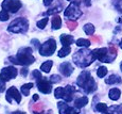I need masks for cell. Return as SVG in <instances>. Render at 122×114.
Listing matches in <instances>:
<instances>
[{"mask_svg":"<svg viewBox=\"0 0 122 114\" xmlns=\"http://www.w3.org/2000/svg\"><path fill=\"white\" fill-rule=\"evenodd\" d=\"M52 1H54V0H44V4L46 6H49L51 3H52Z\"/></svg>","mask_w":122,"mask_h":114,"instance_id":"37","label":"cell"},{"mask_svg":"<svg viewBox=\"0 0 122 114\" xmlns=\"http://www.w3.org/2000/svg\"><path fill=\"white\" fill-rule=\"evenodd\" d=\"M82 14H83V12L79 8V4L76 3H70L64 12L65 17L70 21H76L78 18L81 17Z\"/></svg>","mask_w":122,"mask_h":114,"instance_id":"7","label":"cell"},{"mask_svg":"<svg viewBox=\"0 0 122 114\" xmlns=\"http://www.w3.org/2000/svg\"><path fill=\"white\" fill-rule=\"evenodd\" d=\"M87 103H88V98L86 96H84V97L82 96V97H80V98L74 100V107L78 109L83 108V107H85Z\"/></svg>","mask_w":122,"mask_h":114,"instance_id":"15","label":"cell"},{"mask_svg":"<svg viewBox=\"0 0 122 114\" xmlns=\"http://www.w3.org/2000/svg\"><path fill=\"white\" fill-rule=\"evenodd\" d=\"M120 47L122 48V39H121V42H120Z\"/></svg>","mask_w":122,"mask_h":114,"instance_id":"41","label":"cell"},{"mask_svg":"<svg viewBox=\"0 0 122 114\" xmlns=\"http://www.w3.org/2000/svg\"><path fill=\"white\" fill-rule=\"evenodd\" d=\"M72 60H73V62L76 63V66H79L81 68H85L90 65L96 59L95 56H93V52L91 50H89L87 48H82L74 53Z\"/></svg>","mask_w":122,"mask_h":114,"instance_id":"2","label":"cell"},{"mask_svg":"<svg viewBox=\"0 0 122 114\" xmlns=\"http://www.w3.org/2000/svg\"><path fill=\"white\" fill-rule=\"evenodd\" d=\"M68 107L69 106H68L65 101H60V103H57V108H58V111H60V114H66Z\"/></svg>","mask_w":122,"mask_h":114,"instance_id":"24","label":"cell"},{"mask_svg":"<svg viewBox=\"0 0 122 114\" xmlns=\"http://www.w3.org/2000/svg\"><path fill=\"white\" fill-rule=\"evenodd\" d=\"M80 111L78 108L76 107H68L67 111H66V114H79Z\"/></svg>","mask_w":122,"mask_h":114,"instance_id":"31","label":"cell"},{"mask_svg":"<svg viewBox=\"0 0 122 114\" xmlns=\"http://www.w3.org/2000/svg\"><path fill=\"white\" fill-rule=\"evenodd\" d=\"M120 67H121V70H122V63H121V66H120Z\"/></svg>","mask_w":122,"mask_h":114,"instance_id":"42","label":"cell"},{"mask_svg":"<svg viewBox=\"0 0 122 114\" xmlns=\"http://www.w3.org/2000/svg\"><path fill=\"white\" fill-rule=\"evenodd\" d=\"M48 21H49V18H47V17H46V18H43V19H41L39 21H37L36 25H37V27H38L39 29L43 30V29H45V27L47 26Z\"/></svg>","mask_w":122,"mask_h":114,"instance_id":"27","label":"cell"},{"mask_svg":"<svg viewBox=\"0 0 122 114\" xmlns=\"http://www.w3.org/2000/svg\"><path fill=\"white\" fill-rule=\"evenodd\" d=\"M106 74H107V68L106 67H104V66H100V67L98 68L97 75H98V77H99V78L105 77V76H106Z\"/></svg>","mask_w":122,"mask_h":114,"instance_id":"26","label":"cell"},{"mask_svg":"<svg viewBox=\"0 0 122 114\" xmlns=\"http://www.w3.org/2000/svg\"><path fill=\"white\" fill-rule=\"evenodd\" d=\"M83 30L87 35H90L91 36V35L95 33V26H93L92 23H86L83 27Z\"/></svg>","mask_w":122,"mask_h":114,"instance_id":"21","label":"cell"},{"mask_svg":"<svg viewBox=\"0 0 122 114\" xmlns=\"http://www.w3.org/2000/svg\"><path fill=\"white\" fill-rule=\"evenodd\" d=\"M60 41L63 46H70L74 43V37L70 34H62L60 37Z\"/></svg>","mask_w":122,"mask_h":114,"instance_id":"14","label":"cell"},{"mask_svg":"<svg viewBox=\"0 0 122 114\" xmlns=\"http://www.w3.org/2000/svg\"><path fill=\"white\" fill-rule=\"evenodd\" d=\"M76 92V87L72 85H67L65 87H57L54 92L55 98H62L66 103H70L73 99V94Z\"/></svg>","mask_w":122,"mask_h":114,"instance_id":"5","label":"cell"},{"mask_svg":"<svg viewBox=\"0 0 122 114\" xmlns=\"http://www.w3.org/2000/svg\"><path fill=\"white\" fill-rule=\"evenodd\" d=\"M4 90H5V81H3V80L0 78V93L3 92Z\"/></svg>","mask_w":122,"mask_h":114,"instance_id":"34","label":"cell"},{"mask_svg":"<svg viewBox=\"0 0 122 114\" xmlns=\"http://www.w3.org/2000/svg\"><path fill=\"white\" fill-rule=\"evenodd\" d=\"M62 6H54V8H52V9H50V10H48L47 11V14H49V15H51V14H54V13H58V12H61L62 11Z\"/></svg>","mask_w":122,"mask_h":114,"instance_id":"30","label":"cell"},{"mask_svg":"<svg viewBox=\"0 0 122 114\" xmlns=\"http://www.w3.org/2000/svg\"><path fill=\"white\" fill-rule=\"evenodd\" d=\"M120 95H121V91L119 89H112L108 93V96L112 100H118L120 98Z\"/></svg>","mask_w":122,"mask_h":114,"instance_id":"18","label":"cell"},{"mask_svg":"<svg viewBox=\"0 0 122 114\" xmlns=\"http://www.w3.org/2000/svg\"><path fill=\"white\" fill-rule=\"evenodd\" d=\"M106 84H117V83H121V78L117 75H111L108 78L105 79Z\"/></svg>","mask_w":122,"mask_h":114,"instance_id":"16","label":"cell"},{"mask_svg":"<svg viewBox=\"0 0 122 114\" xmlns=\"http://www.w3.org/2000/svg\"><path fill=\"white\" fill-rule=\"evenodd\" d=\"M76 84L81 89H83L86 93H92L97 90V83L93 80L90 73L87 70H84L80 74V76L76 79Z\"/></svg>","mask_w":122,"mask_h":114,"instance_id":"3","label":"cell"},{"mask_svg":"<svg viewBox=\"0 0 122 114\" xmlns=\"http://www.w3.org/2000/svg\"><path fill=\"white\" fill-rule=\"evenodd\" d=\"M73 69H74L73 66L69 62H64L61 64V66H60V72L62 73V75L65 76V77H69V76L73 73Z\"/></svg>","mask_w":122,"mask_h":114,"instance_id":"13","label":"cell"},{"mask_svg":"<svg viewBox=\"0 0 122 114\" xmlns=\"http://www.w3.org/2000/svg\"><path fill=\"white\" fill-rule=\"evenodd\" d=\"M51 26H52L53 30H58L62 27V19H61L60 16L55 15L54 17L52 18V23H51Z\"/></svg>","mask_w":122,"mask_h":114,"instance_id":"17","label":"cell"},{"mask_svg":"<svg viewBox=\"0 0 122 114\" xmlns=\"http://www.w3.org/2000/svg\"><path fill=\"white\" fill-rule=\"evenodd\" d=\"M10 18V16H9V12L2 10L0 11V21H6Z\"/></svg>","mask_w":122,"mask_h":114,"instance_id":"29","label":"cell"},{"mask_svg":"<svg viewBox=\"0 0 122 114\" xmlns=\"http://www.w3.org/2000/svg\"><path fill=\"white\" fill-rule=\"evenodd\" d=\"M35 109H41V106H35Z\"/></svg>","mask_w":122,"mask_h":114,"instance_id":"40","label":"cell"},{"mask_svg":"<svg viewBox=\"0 0 122 114\" xmlns=\"http://www.w3.org/2000/svg\"><path fill=\"white\" fill-rule=\"evenodd\" d=\"M20 74H21L22 77H27V75H28V68L23 67L22 69H21V72H20Z\"/></svg>","mask_w":122,"mask_h":114,"instance_id":"36","label":"cell"},{"mask_svg":"<svg viewBox=\"0 0 122 114\" xmlns=\"http://www.w3.org/2000/svg\"><path fill=\"white\" fill-rule=\"evenodd\" d=\"M28 29H29V21L27 18L23 17L15 18L8 27V30L12 33H25Z\"/></svg>","mask_w":122,"mask_h":114,"instance_id":"4","label":"cell"},{"mask_svg":"<svg viewBox=\"0 0 122 114\" xmlns=\"http://www.w3.org/2000/svg\"><path fill=\"white\" fill-rule=\"evenodd\" d=\"M49 81L51 83H58L62 81V79H61V77L58 75H52L50 77V79H49Z\"/></svg>","mask_w":122,"mask_h":114,"instance_id":"32","label":"cell"},{"mask_svg":"<svg viewBox=\"0 0 122 114\" xmlns=\"http://www.w3.org/2000/svg\"><path fill=\"white\" fill-rule=\"evenodd\" d=\"M22 6L20 0H3L1 3L2 10L10 12V13H16Z\"/></svg>","mask_w":122,"mask_h":114,"instance_id":"9","label":"cell"},{"mask_svg":"<svg viewBox=\"0 0 122 114\" xmlns=\"http://www.w3.org/2000/svg\"><path fill=\"white\" fill-rule=\"evenodd\" d=\"M70 52H71V48H70V46H63L62 48L58 50L57 56L60 57V58H64V57L68 56Z\"/></svg>","mask_w":122,"mask_h":114,"instance_id":"19","label":"cell"},{"mask_svg":"<svg viewBox=\"0 0 122 114\" xmlns=\"http://www.w3.org/2000/svg\"><path fill=\"white\" fill-rule=\"evenodd\" d=\"M5 98L10 103H12L13 101H15L16 103H20V101H21V95H20V93L18 92V90L15 86H11L6 91Z\"/></svg>","mask_w":122,"mask_h":114,"instance_id":"11","label":"cell"},{"mask_svg":"<svg viewBox=\"0 0 122 114\" xmlns=\"http://www.w3.org/2000/svg\"><path fill=\"white\" fill-rule=\"evenodd\" d=\"M67 26H68V28H69L70 30H74L76 28V26H78V23H76V21L67 20Z\"/></svg>","mask_w":122,"mask_h":114,"instance_id":"33","label":"cell"},{"mask_svg":"<svg viewBox=\"0 0 122 114\" xmlns=\"http://www.w3.org/2000/svg\"><path fill=\"white\" fill-rule=\"evenodd\" d=\"M96 109H97V111H99L101 113H107V111H108V108H107L106 103H99L97 104V107H96Z\"/></svg>","mask_w":122,"mask_h":114,"instance_id":"25","label":"cell"},{"mask_svg":"<svg viewBox=\"0 0 122 114\" xmlns=\"http://www.w3.org/2000/svg\"><path fill=\"white\" fill-rule=\"evenodd\" d=\"M17 69H16V67H14V66H8V67H4L3 69L1 70V73H0V78H1L3 81H10L11 79H13V78H16V76H17Z\"/></svg>","mask_w":122,"mask_h":114,"instance_id":"10","label":"cell"},{"mask_svg":"<svg viewBox=\"0 0 122 114\" xmlns=\"http://www.w3.org/2000/svg\"><path fill=\"white\" fill-rule=\"evenodd\" d=\"M52 65H53V62L52 61H46V62H44L43 64L41 65V70L44 73H49L51 70V68H52Z\"/></svg>","mask_w":122,"mask_h":114,"instance_id":"20","label":"cell"},{"mask_svg":"<svg viewBox=\"0 0 122 114\" xmlns=\"http://www.w3.org/2000/svg\"><path fill=\"white\" fill-rule=\"evenodd\" d=\"M33 87V83H27V84H23L21 86V93L25 95V96H29L30 95V90Z\"/></svg>","mask_w":122,"mask_h":114,"instance_id":"23","label":"cell"},{"mask_svg":"<svg viewBox=\"0 0 122 114\" xmlns=\"http://www.w3.org/2000/svg\"><path fill=\"white\" fill-rule=\"evenodd\" d=\"M104 114H109V113H104Z\"/></svg>","mask_w":122,"mask_h":114,"instance_id":"43","label":"cell"},{"mask_svg":"<svg viewBox=\"0 0 122 114\" xmlns=\"http://www.w3.org/2000/svg\"><path fill=\"white\" fill-rule=\"evenodd\" d=\"M37 83V89L44 94H49L51 93L52 91V83H51L49 80H46V79H41L38 81H36Z\"/></svg>","mask_w":122,"mask_h":114,"instance_id":"12","label":"cell"},{"mask_svg":"<svg viewBox=\"0 0 122 114\" xmlns=\"http://www.w3.org/2000/svg\"><path fill=\"white\" fill-rule=\"evenodd\" d=\"M116 6L120 12H122V0H118V2L116 3Z\"/></svg>","mask_w":122,"mask_h":114,"instance_id":"35","label":"cell"},{"mask_svg":"<svg viewBox=\"0 0 122 114\" xmlns=\"http://www.w3.org/2000/svg\"><path fill=\"white\" fill-rule=\"evenodd\" d=\"M33 99H34V101H36L37 99H38V95H37V94H34V96H33Z\"/></svg>","mask_w":122,"mask_h":114,"instance_id":"39","label":"cell"},{"mask_svg":"<svg viewBox=\"0 0 122 114\" xmlns=\"http://www.w3.org/2000/svg\"><path fill=\"white\" fill-rule=\"evenodd\" d=\"M32 78H34L35 80H36V81H38V80H41V79H43V76H41V73L39 72L38 69H35V70H33V72H32Z\"/></svg>","mask_w":122,"mask_h":114,"instance_id":"28","label":"cell"},{"mask_svg":"<svg viewBox=\"0 0 122 114\" xmlns=\"http://www.w3.org/2000/svg\"><path fill=\"white\" fill-rule=\"evenodd\" d=\"M76 46L79 47H83V48H87V47L90 46V41L89 40H85V39H79L78 41L76 42Z\"/></svg>","mask_w":122,"mask_h":114,"instance_id":"22","label":"cell"},{"mask_svg":"<svg viewBox=\"0 0 122 114\" xmlns=\"http://www.w3.org/2000/svg\"><path fill=\"white\" fill-rule=\"evenodd\" d=\"M95 59L101 61V62H106V63H111L115 60L116 56L112 54L109 52V49L107 48H97L95 50H92Z\"/></svg>","mask_w":122,"mask_h":114,"instance_id":"6","label":"cell"},{"mask_svg":"<svg viewBox=\"0 0 122 114\" xmlns=\"http://www.w3.org/2000/svg\"><path fill=\"white\" fill-rule=\"evenodd\" d=\"M10 62L16 65L28 66L31 65L35 62V58L33 56V49L31 47H25V48L19 49L15 57H10L9 58Z\"/></svg>","mask_w":122,"mask_h":114,"instance_id":"1","label":"cell"},{"mask_svg":"<svg viewBox=\"0 0 122 114\" xmlns=\"http://www.w3.org/2000/svg\"><path fill=\"white\" fill-rule=\"evenodd\" d=\"M11 114H25V112H21V111H15V112L11 113Z\"/></svg>","mask_w":122,"mask_h":114,"instance_id":"38","label":"cell"},{"mask_svg":"<svg viewBox=\"0 0 122 114\" xmlns=\"http://www.w3.org/2000/svg\"><path fill=\"white\" fill-rule=\"evenodd\" d=\"M39 50V54L44 57H49V56H52L53 53L56 50V42L55 40L53 39H49L48 41H46L45 43L39 46L38 48Z\"/></svg>","mask_w":122,"mask_h":114,"instance_id":"8","label":"cell"}]
</instances>
